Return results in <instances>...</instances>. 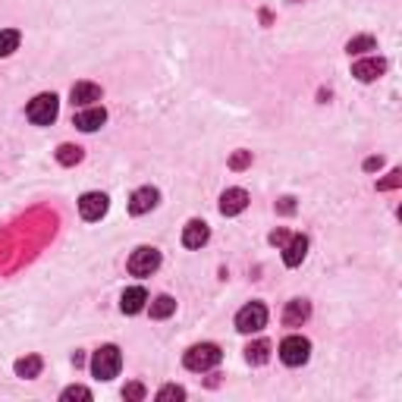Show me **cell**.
<instances>
[{
	"mask_svg": "<svg viewBox=\"0 0 402 402\" xmlns=\"http://www.w3.org/2000/svg\"><path fill=\"white\" fill-rule=\"evenodd\" d=\"M157 201H160L157 189L155 186H142V189H135L133 199H129V211H133L135 217H142V214H148V211H155Z\"/></svg>",
	"mask_w": 402,
	"mask_h": 402,
	"instance_id": "ba28073f",
	"label": "cell"
},
{
	"mask_svg": "<svg viewBox=\"0 0 402 402\" xmlns=\"http://www.w3.org/2000/svg\"><path fill=\"white\" fill-rule=\"evenodd\" d=\"M211 239V230L204 220H189L186 230H182V245L186 248H201Z\"/></svg>",
	"mask_w": 402,
	"mask_h": 402,
	"instance_id": "7c38bea8",
	"label": "cell"
},
{
	"mask_svg": "<svg viewBox=\"0 0 402 402\" xmlns=\"http://www.w3.org/2000/svg\"><path fill=\"white\" fill-rule=\"evenodd\" d=\"M264 324H267V308L261 302H248L245 308H239V314H236L239 333H258V330H264Z\"/></svg>",
	"mask_w": 402,
	"mask_h": 402,
	"instance_id": "5b68a950",
	"label": "cell"
},
{
	"mask_svg": "<svg viewBox=\"0 0 402 402\" xmlns=\"http://www.w3.org/2000/svg\"><path fill=\"white\" fill-rule=\"evenodd\" d=\"M308 318H311V305L305 298H292L286 305V311H283V324L286 327H302Z\"/></svg>",
	"mask_w": 402,
	"mask_h": 402,
	"instance_id": "5bb4252c",
	"label": "cell"
},
{
	"mask_svg": "<svg viewBox=\"0 0 402 402\" xmlns=\"http://www.w3.org/2000/svg\"><path fill=\"white\" fill-rule=\"evenodd\" d=\"M126 267H129V274H133V277H151L160 267V252H157V248H148V245L135 248Z\"/></svg>",
	"mask_w": 402,
	"mask_h": 402,
	"instance_id": "8992f818",
	"label": "cell"
},
{
	"mask_svg": "<svg viewBox=\"0 0 402 402\" xmlns=\"http://www.w3.org/2000/svg\"><path fill=\"white\" fill-rule=\"evenodd\" d=\"M308 255V236H289V242L283 245V264L286 267H298Z\"/></svg>",
	"mask_w": 402,
	"mask_h": 402,
	"instance_id": "8fae6325",
	"label": "cell"
},
{
	"mask_svg": "<svg viewBox=\"0 0 402 402\" xmlns=\"http://www.w3.org/2000/svg\"><path fill=\"white\" fill-rule=\"evenodd\" d=\"M220 358H223L220 346H214V342H199V346L189 349L182 362H186L189 371H211L220 364Z\"/></svg>",
	"mask_w": 402,
	"mask_h": 402,
	"instance_id": "7a4b0ae2",
	"label": "cell"
},
{
	"mask_svg": "<svg viewBox=\"0 0 402 402\" xmlns=\"http://www.w3.org/2000/svg\"><path fill=\"white\" fill-rule=\"evenodd\" d=\"M380 164H384V160H380V157H368V160H364V170H380Z\"/></svg>",
	"mask_w": 402,
	"mask_h": 402,
	"instance_id": "f1b7e54d",
	"label": "cell"
},
{
	"mask_svg": "<svg viewBox=\"0 0 402 402\" xmlns=\"http://www.w3.org/2000/svg\"><path fill=\"white\" fill-rule=\"evenodd\" d=\"M107 208H111V199H107L104 192H85L82 199H79V214H82V220H101V217L107 214Z\"/></svg>",
	"mask_w": 402,
	"mask_h": 402,
	"instance_id": "52a82bcc",
	"label": "cell"
},
{
	"mask_svg": "<svg viewBox=\"0 0 402 402\" xmlns=\"http://www.w3.org/2000/svg\"><path fill=\"white\" fill-rule=\"evenodd\" d=\"M26 113L35 126H50L57 120V113H60V101H57V94H38V98L28 101Z\"/></svg>",
	"mask_w": 402,
	"mask_h": 402,
	"instance_id": "3957f363",
	"label": "cell"
},
{
	"mask_svg": "<svg viewBox=\"0 0 402 402\" xmlns=\"http://www.w3.org/2000/svg\"><path fill=\"white\" fill-rule=\"evenodd\" d=\"M349 54H368V50H377V41L371 38V35H358V38H352L346 45Z\"/></svg>",
	"mask_w": 402,
	"mask_h": 402,
	"instance_id": "7402d4cb",
	"label": "cell"
},
{
	"mask_svg": "<svg viewBox=\"0 0 402 402\" xmlns=\"http://www.w3.org/2000/svg\"><path fill=\"white\" fill-rule=\"evenodd\" d=\"M384 72H386V60H380V57H368V60L352 63V76L358 82H374Z\"/></svg>",
	"mask_w": 402,
	"mask_h": 402,
	"instance_id": "9c48e42d",
	"label": "cell"
},
{
	"mask_svg": "<svg viewBox=\"0 0 402 402\" xmlns=\"http://www.w3.org/2000/svg\"><path fill=\"white\" fill-rule=\"evenodd\" d=\"M248 208V192L245 189H226L220 195V214L223 217H236Z\"/></svg>",
	"mask_w": 402,
	"mask_h": 402,
	"instance_id": "30bf717a",
	"label": "cell"
},
{
	"mask_svg": "<svg viewBox=\"0 0 402 402\" xmlns=\"http://www.w3.org/2000/svg\"><path fill=\"white\" fill-rule=\"evenodd\" d=\"M270 358V342L267 340H258L252 346H245V362L248 364H264Z\"/></svg>",
	"mask_w": 402,
	"mask_h": 402,
	"instance_id": "ac0fdd59",
	"label": "cell"
},
{
	"mask_svg": "<svg viewBox=\"0 0 402 402\" xmlns=\"http://www.w3.org/2000/svg\"><path fill=\"white\" fill-rule=\"evenodd\" d=\"M399 182H402V170H393V173H390V177H386L384 182H377V189H380V192H386V189H396Z\"/></svg>",
	"mask_w": 402,
	"mask_h": 402,
	"instance_id": "4316f807",
	"label": "cell"
},
{
	"mask_svg": "<svg viewBox=\"0 0 402 402\" xmlns=\"http://www.w3.org/2000/svg\"><path fill=\"white\" fill-rule=\"evenodd\" d=\"M123 396H126L129 402H142L145 399V386L142 384H126L123 386Z\"/></svg>",
	"mask_w": 402,
	"mask_h": 402,
	"instance_id": "484cf974",
	"label": "cell"
},
{
	"mask_svg": "<svg viewBox=\"0 0 402 402\" xmlns=\"http://www.w3.org/2000/svg\"><path fill=\"white\" fill-rule=\"evenodd\" d=\"M57 160H60L63 167H76L79 160H82V148H79V145H60V148H57Z\"/></svg>",
	"mask_w": 402,
	"mask_h": 402,
	"instance_id": "44dd1931",
	"label": "cell"
},
{
	"mask_svg": "<svg viewBox=\"0 0 402 402\" xmlns=\"http://www.w3.org/2000/svg\"><path fill=\"white\" fill-rule=\"evenodd\" d=\"M157 399H160V402H170V399H186V390H182V386H177V384H167L164 390L157 393Z\"/></svg>",
	"mask_w": 402,
	"mask_h": 402,
	"instance_id": "cb8c5ba5",
	"label": "cell"
},
{
	"mask_svg": "<svg viewBox=\"0 0 402 402\" xmlns=\"http://www.w3.org/2000/svg\"><path fill=\"white\" fill-rule=\"evenodd\" d=\"M41 368H45L41 355H26V358H19V362H16V377L32 380V377H38V374H41Z\"/></svg>",
	"mask_w": 402,
	"mask_h": 402,
	"instance_id": "e0dca14e",
	"label": "cell"
},
{
	"mask_svg": "<svg viewBox=\"0 0 402 402\" xmlns=\"http://www.w3.org/2000/svg\"><path fill=\"white\" fill-rule=\"evenodd\" d=\"M145 302H148V292H145L142 286H133V289L123 292L120 308H123V314H138L145 308Z\"/></svg>",
	"mask_w": 402,
	"mask_h": 402,
	"instance_id": "2e32d148",
	"label": "cell"
},
{
	"mask_svg": "<svg viewBox=\"0 0 402 402\" xmlns=\"http://www.w3.org/2000/svg\"><path fill=\"white\" fill-rule=\"evenodd\" d=\"M270 242H274V245H286V242H289V233L280 226V230H274V233H270Z\"/></svg>",
	"mask_w": 402,
	"mask_h": 402,
	"instance_id": "83f0119b",
	"label": "cell"
},
{
	"mask_svg": "<svg viewBox=\"0 0 402 402\" xmlns=\"http://www.w3.org/2000/svg\"><path fill=\"white\" fill-rule=\"evenodd\" d=\"M60 399H63V402H76V399H85V402H89V399H91V390H85V386H67Z\"/></svg>",
	"mask_w": 402,
	"mask_h": 402,
	"instance_id": "603a6c76",
	"label": "cell"
},
{
	"mask_svg": "<svg viewBox=\"0 0 402 402\" xmlns=\"http://www.w3.org/2000/svg\"><path fill=\"white\" fill-rule=\"evenodd\" d=\"M19 41H23V35H19L16 28H4V32H0V57H10L13 50L19 48Z\"/></svg>",
	"mask_w": 402,
	"mask_h": 402,
	"instance_id": "ffe728a7",
	"label": "cell"
},
{
	"mask_svg": "<svg viewBox=\"0 0 402 402\" xmlns=\"http://www.w3.org/2000/svg\"><path fill=\"white\" fill-rule=\"evenodd\" d=\"M245 167H252V151H236L230 157V170H245Z\"/></svg>",
	"mask_w": 402,
	"mask_h": 402,
	"instance_id": "d4e9b609",
	"label": "cell"
},
{
	"mask_svg": "<svg viewBox=\"0 0 402 402\" xmlns=\"http://www.w3.org/2000/svg\"><path fill=\"white\" fill-rule=\"evenodd\" d=\"M120 368H123V355L116 346H101L91 358V374L98 380H113L120 374Z\"/></svg>",
	"mask_w": 402,
	"mask_h": 402,
	"instance_id": "6da1fadb",
	"label": "cell"
},
{
	"mask_svg": "<svg viewBox=\"0 0 402 402\" xmlns=\"http://www.w3.org/2000/svg\"><path fill=\"white\" fill-rule=\"evenodd\" d=\"M308 355H311V342L305 340V336H286V340L280 342V362L289 364V368L305 364Z\"/></svg>",
	"mask_w": 402,
	"mask_h": 402,
	"instance_id": "277c9868",
	"label": "cell"
},
{
	"mask_svg": "<svg viewBox=\"0 0 402 402\" xmlns=\"http://www.w3.org/2000/svg\"><path fill=\"white\" fill-rule=\"evenodd\" d=\"M104 123H107L104 107H89V111L76 113V129H82V133H94V129H101Z\"/></svg>",
	"mask_w": 402,
	"mask_h": 402,
	"instance_id": "4fadbf2b",
	"label": "cell"
},
{
	"mask_svg": "<svg viewBox=\"0 0 402 402\" xmlns=\"http://www.w3.org/2000/svg\"><path fill=\"white\" fill-rule=\"evenodd\" d=\"M173 311H177V298H173V296H157L155 302H151V318H155V320L170 318Z\"/></svg>",
	"mask_w": 402,
	"mask_h": 402,
	"instance_id": "d6986e66",
	"label": "cell"
},
{
	"mask_svg": "<svg viewBox=\"0 0 402 402\" xmlns=\"http://www.w3.org/2000/svg\"><path fill=\"white\" fill-rule=\"evenodd\" d=\"M69 98H72V104L89 107V104H94V101H101V85H94V82H76V85H72V91H69Z\"/></svg>",
	"mask_w": 402,
	"mask_h": 402,
	"instance_id": "9a60e30c",
	"label": "cell"
}]
</instances>
